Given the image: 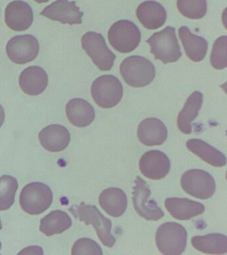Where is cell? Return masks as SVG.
<instances>
[{"label": "cell", "mask_w": 227, "mask_h": 255, "mask_svg": "<svg viewBox=\"0 0 227 255\" xmlns=\"http://www.w3.org/2000/svg\"><path fill=\"white\" fill-rule=\"evenodd\" d=\"M69 211L75 219L84 222L85 225H92L103 245L109 248L114 246L116 239L111 234L112 223L101 214L96 206L81 203L79 205L71 207Z\"/></svg>", "instance_id": "6da1fadb"}, {"label": "cell", "mask_w": 227, "mask_h": 255, "mask_svg": "<svg viewBox=\"0 0 227 255\" xmlns=\"http://www.w3.org/2000/svg\"><path fill=\"white\" fill-rule=\"evenodd\" d=\"M53 193L47 185L40 182L25 185L20 193L19 203L21 209L28 214H41L50 207Z\"/></svg>", "instance_id": "52a82bcc"}, {"label": "cell", "mask_w": 227, "mask_h": 255, "mask_svg": "<svg viewBox=\"0 0 227 255\" xmlns=\"http://www.w3.org/2000/svg\"><path fill=\"white\" fill-rule=\"evenodd\" d=\"M165 207L173 218L178 220H189L204 213L205 207L202 203L186 198L171 197L165 201Z\"/></svg>", "instance_id": "d6986e66"}, {"label": "cell", "mask_w": 227, "mask_h": 255, "mask_svg": "<svg viewBox=\"0 0 227 255\" xmlns=\"http://www.w3.org/2000/svg\"><path fill=\"white\" fill-rule=\"evenodd\" d=\"M146 42L150 45L151 53L155 59L163 63H174L182 56L175 27L169 26L155 33Z\"/></svg>", "instance_id": "277c9868"}, {"label": "cell", "mask_w": 227, "mask_h": 255, "mask_svg": "<svg viewBox=\"0 0 227 255\" xmlns=\"http://www.w3.org/2000/svg\"><path fill=\"white\" fill-rule=\"evenodd\" d=\"M17 189L18 183L15 177L6 175L0 177V211L7 210L12 206Z\"/></svg>", "instance_id": "4316f807"}, {"label": "cell", "mask_w": 227, "mask_h": 255, "mask_svg": "<svg viewBox=\"0 0 227 255\" xmlns=\"http://www.w3.org/2000/svg\"><path fill=\"white\" fill-rule=\"evenodd\" d=\"M137 17L147 29L154 30L162 27L167 20V11L159 2L146 1L137 7Z\"/></svg>", "instance_id": "ac0fdd59"}, {"label": "cell", "mask_w": 227, "mask_h": 255, "mask_svg": "<svg viewBox=\"0 0 227 255\" xmlns=\"http://www.w3.org/2000/svg\"><path fill=\"white\" fill-rule=\"evenodd\" d=\"M181 185L187 194L199 199H208L214 195L216 183L208 172L202 169H190L183 173Z\"/></svg>", "instance_id": "9c48e42d"}, {"label": "cell", "mask_w": 227, "mask_h": 255, "mask_svg": "<svg viewBox=\"0 0 227 255\" xmlns=\"http://www.w3.org/2000/svg\"><path fill=\"white\" fill-rule=\"evenodd\" d=\"M99 203L107 214L119 217L126 211L127 197L122 189L111 187L101 192L99 197Z\"/></svg>", "instance_id": "603a6c76"}, {"label": "cell", "mask_w": 227, "mask_h": 255, "mask_svg": "<svg viewBox=\"0 0 227 255\" xmlns=\"http://www.w3.org/2000/svg\"><path fill=\"white\" fill-rule=\"evenodd\" d=\"M81 45L101 71H110L116 56L107 47L103 36L94 31L87 32L81 37Z\"/></svg>", "instance_id": "ba28073f"}, {"label": "cell", "mask_w": 227, "mask_h": 255, "mask_svg": "<svg viewBox=\"0 0 227 255\" xmlns=\"http://www.w3.org/2000/svg\"><path fill=\"white\" fill-rule=\"evenodd\" d=\"M39 51V42L31 35L15 36L9 40L6 45L7 57L18 65L33 61L38 55Z\"/></svg>", "instance_id": "8fae6325"}, {"label": "cell", "mask_w": 227, "mask_h": 255, "mask_svg": "<svg viewBox=\"0 0 227 255\" xmlns=\"http://www.w3.org/2000/svg\"><path fill=\"white\" fill-rule=\"evenodd\" d=\"M72 221L67 213L61 210L51 211L41 219L39 230L47 237L61 234L70 228Z\"/></svg>", "instance_id": "484cf974"}, {"label": "cell", "mask_w": 227, "mask_h": 255, "mask_svg": "<svg viewBox=\"0 0 227 255\" xmlns=\"http://www.w3.org/2000/svg\"><path fill=\"white\" fill-rule=\"evenodd\" d=\"M150 195L151 190L147 183L140 177H137L133 191L135 211L146 220L158 221L164 217L165 213Z\"/></svg>", "instance_id": "30bf717a"}, {"label": "cell", "mask_w": 227, "mask_h": 255, "mask_svg": "<svg viewBox=\"0 0 227 255\" xmlns=\"http://www.w3.org/2000/svg\"><path fill=\"white\" fill-rule=\"evenodd\" d=\"M179 35L187 57L194 62H200L205 59L208 50V42L200 36L191 33L186 26H181Z\"/></svg>", "instance_id": "44dd1931"}, {"label": "cell", "mask_w": 227, "mask_h": 255, "mask_svg": "<svg viewBox=\"0 0 227 255\" xmlns=\"http://www.w3.org/2000/svg\"><path fill=\"white\" fill-rule=\"evenodd\" d=\"M157 249L161 254H182L187 244V232L185 227L176 222H167L159 226L155 235Z\"/></svg>", "instance_id": "3957f363"}, {"label": "cell", "mask_w": 227, "mask_h": 255, "mask_svg": "<svg viewBox=\"0 0 227 255\" xmlns=\"http://www.w3.org/2000/svg\"><path fill=\"white\" fill-rule=\"evenodd\" d=\"M65 111L69 121L76 127H86L95 119V110L92 105L79 98L70 100L67 104Z\"/></svg>", "instance_id": "ffe728a7"}, {"label": "cell", "mask_w": 227, "mask_h": 255, "mask_svg": "<svg viewBox=\"0 0 227 255\" xmlns=\"http://www.w3.org/2000/svg\"><path fill=\"white\" fill-rule=\"evenodd\" d=\"M120 73L127 85L141 88L152 83L156 75V69L146 58L133 55L123 60L120 65Z\"/></svg>", "instance_id": "7a4b0ae2"}, {"label": "cell", "mask_w": 227, "mask_h": 255, "mask_svg": "<svg viewBox=\"0 0 227 255\" xmlns=\"http://www.w3.org/2000/svg\"><path fill=\"white\" fill-rule=\"evenodd\" d=\"M19 84L21 89L26 95L37 96L46 89L48 76L42 68L38 66H31L21 72Z\"/></svg>", "instance_id": "2e32d148"}, {"label": "cell", "mask_w": 227, "mask_h": 255, "mask_svg": "<svg viewBox=\"0 0 227 255\" xmlns=\"http://www.w3.org/2000/svg\"><path fill=\"white\" fill-rule=\"evenodd\" d=\"M33 21V10L26 2L16 0L11 1L5 8V23L13 31H25L29 29Z\"/></svg>", "instance_id": "5bb4252c"}, {"label": "cell", "mask_w": 227, "mask_h": 255, "mask_svg": "<svg viewBox=\"0 0 227 255\" xmlns=\"http://www.w3.org/2000/svg\"><path fill=\"white\" fill-rule=\"evenodd\" d=\"M137 135L140 142L147 146L160 145L166 141L168 131L160 120L149 118L139 124Z\"/></svg>", "instance_id": "9a60e30c"}, {"label": "cell", "mask_w": 227, "mask_h": 255, "mask_svg": "<svg viewBox=\"0 0 227 255\" xmlns=\"http://www.w3.org/2000/svg\"><path fill=\"white\" fill-rule=\"evenodd\" d=\"M170 168L169 157L161 151H147L139 161L141 172L145 177L153 180H158L166 176Z\"/></svg>", "instance_id": "4fadbf2b"}, {"label": "cell", "mask_w": 227, "mask_h": 255, "mask_svg": "<svg viewBox=\"0 0 227 255\" xmlns=\"http://www.w3.org/2000/svg\"><path fill=\"white\" fill-rule=\"evenodd\" d=\"M5 121V112L2 106L0 105V128L2 127Z\"/></svg>", "instance_id": "4dcf8cb0"}, {"label": "cell", "mask_w": 227, "mask_h": 255, "mask_svg": "<svg viewBox=\"0 0 227 255\" xmlns=\"http://www.w3.org/2000/svg\"><path fill=\"white\" fill-rule=\"evenodd\" d=\"M91 93L99 107L110 109L120 103L123 95V87L118 78L110 75H103L93 81Z\"/></svg>", "instance_id": "5b68a950"}, {"label": "cell", "mask_w": 227, "mask_h": 255, "mask_svg": "<svg viewBox=\"0 0 227 255\" xmlns=\"http://www.w3.org/2000/svg\"><path fill=\"white\" fill-rule=\"evenodd\" d=\"M34 1L39 3H46V2L49 1V0H34Z\"/></svg>", "instance_id": "1f68e13d"}, {"label": "cell", "mask_w": 227, "mask_h": 255, "mask_svg": "<svg viewBox=\"0 0 227 255\" xmlns=\"http://www.w3.org/2000/svg\"><path fill=\"white\" fill-rule=\"evenodd\" d=\"M2 229V225H1V219H0V231Z\"/></svg>", "instance_id": "d6a6232c"}, {"label": "cell", "mask_w": 227, "mask_h": 255, "mask_svg": "<svg viewBox=\"0 0 227 255\" xmlns=\"http://www.w3.org/2000/svg\"><path fill=\"white\" fill-rule=\"evenodd\" d=\"M196 250L207 254L222 255L227 252V237L220 233H212L191 239Z\"/></svg>", "instance_id": "d4e9b609"}, {"label": "cell", "mask_w": 227, "mask_h": 255, "mask_svg": "<svg viewBox=\"0 0 227 255\" xmlns=\"http://www.w3.org/2000/svg\"><path fill=\"white\" fill-rule=\"evenodd\" d=\"M139 27L129 20H119L113 23L108 32L109 43L121 53L134 51L141 41Z\"/></svg>", "instance_id": "8992f818"}, {"label": "cell", "mask_w": 227, "mask_h": 255, "mask_svg": "<svg viewBox=\"0 0 227 255\" xmlns=\"http://www.w3.org/2000/svg\"><path fill=\"white\" fill-rule=\"evenodd\" d=\"M203 103V95L201 92H193L189 96L177 118V126L181 132L185 134L192 133V122L198 117Z\"/></svg>", "instance_id": "7402d4cb"}, {"label": "cell", "mask_w": 227, "mask_h": 255, "mask_svg": "<svg viewBox=\"0 0 227 255\" xmlns=\"http://www.w3.org/2000/svg\"><path fill=\"white\" fill-rule=\"evenodd\" d=\"M71 255H102L101 247L95 241L88 238H82L74 243L71 249Z\"/></svg>", "instance_id": "f546056e"}, {"label": "cell", "mask_w": 227, "mask_h": 255, "mask_svg": "<svg viewBox=\"0 0 227 255\" xmlns=\"http://www.w3.org/2000/svg\"><path fill=\"white\" fill-rule=\"evenodd\" d=\"M40 15L63 24L75 25L82 23L83 13L77 7L75 1L57 0L45 7Z\"/></svg>", "instance_id": "7c38bea8"}, {"label": "cell", "mask_w": 227, "mask_h": 255, "mask_svg": "<svg viewBox=\"0 0 227 255\" xmlns=\"http://www.w3.org/2000/svg\"><path fill=\"white\" fill-rule=\"evenodd\" d=\"M211 63L217 70L225 69L227 66V37L221 36L213 44Z\"/></svg>", "instance_id": "f1b7e54d"}, {"label": "cell", "mask_w": 227, "mask_h": 255, "mask_svg": "<svg viewBox=\"0 0 227 255\" xmlns=\"http://www.w3.org/2000/svg\"><path fill=\"white\" fill-rule=\"evenodd\" d=\"M186 145L189 151L212 166L221 167L226 165L225 155L201 139H189L187 141Z\"/></svg>", "instance_id": "cb8c5ba5"}, {"label": "cell", "mask_w": 227, "mask_h": 255, "mask_svg": "<svg viewBox=\"0 0 227 255\" xmlns=\"http://www.w3.org/2000/svg\"><path fill=\"white\" fill-rule=\"evenodd\" d=\"M177 4L179 12L189 19H201L207 14V0H177Z\"/></svg>", "instance_id": "83f0119b"}, {"label": "cell", "mask_w": 227, "mask_h": 255, "mask_svg": "<svg viewBox=\"0 0 227 255\" xmlns=\"http://www.w3.org/2000/svg\"><path fill=\"white\" fill-rule=\"evenodd\" d=\"M39 139L46 150L59 152L68 146L71 137L66 128L59 125H51L41 129Z\"/></svg>", "instance_id": "e0dca14e"}]
</instances>
